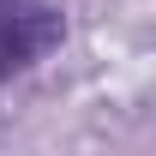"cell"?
Wrapping results in <instances>:
<instances>
[{
  "mask_svg": "<svg viewBox=\"0 0 156 156\" xmlns=\"http://www.w3.org/2000/svg\"><path fill=\"white\" fill-rule=\"evenodd\" d=\"M66 18L54 0H0V84L24 66H36L48 48H60Z\"/></svg>",
  "mask_w": 156,
  "mask_h": 156,
  "instance_id": "6da1fadb",
  "label": "cell"
}]
</instances>
